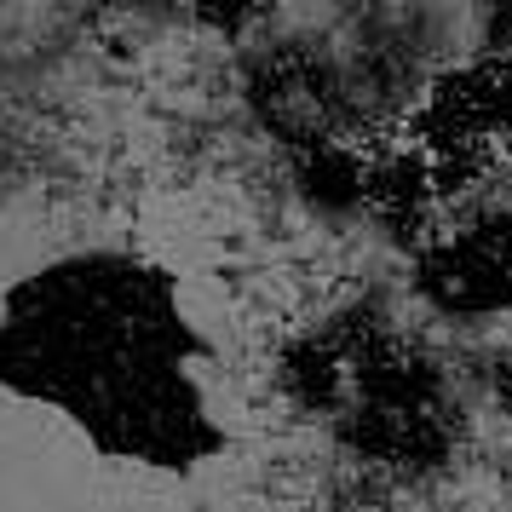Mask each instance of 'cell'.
Listing matches in <instances>:
<instances>
[{
    "instance_id": "cell-1",
    "label": "cell",
    "mask_w": 512,
    "mask_h": 512,
    "mask_svg": "<svg viewBox=\"0 0 512 512\" xmlns=\"http://www.w3.org/2000/svg\"><path fill=\"white\" fill-rule=\"evenodd\" d=\"M495 58H501V64H507V70H512V35H507V41H501V47H495Z\"/></svg>"
}]
</instances>
